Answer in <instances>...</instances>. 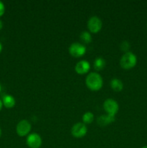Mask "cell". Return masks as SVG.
Listing matches in <instances>:
<instances>
[{"instance_id": "18", "label": "cell", "mask_w": 147, "mask_h": 148, "mask_svg": "<svg viewBox=\"0 0 147 148\" xmlns=\"http://www.w3.org/2000/svg\"><path fill=\"white\" fill-rule=\"evenodd\" d=\"M2 27H3V23H2V21L0 20V30L2 29Z\"/></svg>"}, {"instance_id": "9", "label": "cell", "mask_w": 147, "mask_h": 148, "mask_svg": "<svg viewBox=\"0 0 147 148\" xmlns=\"http://www.w3.org/2000/svg\"><path fill=\"white\" fill-rule=\"evenodd\" d=\"M90 69V64L86 60H81L76 63L75 66V71L79 75L86 73Z\"/></svg>"}, {"instance_id": "21", "label": "cell", "mask_w": 147, "mask_h": 148, "mask_svg": "<svg viewBox=\"0 0 147 148\" xmlns=\"http://www.w3.org/2000/svg\"><path fill=\"white\" fill-rule=\"evenodd\" d=\"M1 128H0V137H1Z\"/></svg>"}, {"instance_id": "7", "label": "cell", "mask_w": 147, "mask_h": 148, "mask_svg": "<svg viewBox=\"0 0 147 148\" xmlns=\"http://www.w3.org/2000/svg\"><path fill=\"white\" fill-rule=\"evenodd\" d=\"M71 134L76 138H82L86 135L87 132V128L86 124L82 122H78L72 127L71 130Z\"/></svg>"}, {"instance_id": "17", "label": "cell", "mask_w": 147, "mask_h": 148, "mask_svg": "<svg viewBox=\"0 0 147 148\" xmlns=\"http://www.w3.org/2000/svg\"><path fill=\"white\" fill-rule=\"evenodd\" d=\"M4 12H5V6L2 1H0V17L4 14Z\"/></svg>"}, {"instance_id": "5", "label": "cell", "mask_w": 147, "mask_h": 148, "mask_svg": "<svg viewBox=\"0 0 147 148\" xmlns=\"http://www.w3.org/2000/svg\"><path fill=\"white\" fill-rule=\"evenodd\" d=\"M102 22L97 16H92L89 17L87 21V27L91 33H97L102 29Z\"/></svg>"}, {"instance_id": "6", "label": "cell", "mask_w": 147, "mask_h": 148, "mask_svg": "<svg viewBox=\"0 0 147 148\" xmlns=\"http://www.w3.org/2000/svg\"><path fill=\"white\" fill-rule=\"evenodd\" d=\"M30 130H31V124L26 119H23L19 121L16 127L17 134L20 137L28 135Z\"/></svg>"}, {"instance_id": "1", "label": "cell", "mask_w": 147, "mask_h": 148, "mask_svg": "<svg viewBox=\"0 0 147 148\" xmlns=\"http://www.w3.org/2000/svg\"><path fill=\"white\" fill-rule=\"evenodd\" d=\"M85 82L88 88L92 90H99L103 85V79L99 73L93 72L86 76Z\"/></svg>"}, {"instance_id": "3", "label": "cell", "mask_w": 147, "mask_h": 148, "mask_svg": "<svg viewBox=\"0 0 147 148\" xmlns=\"http://www.w3.org/2000/svg\"><path fill=\"white\" fill-rule=\"evenodd\" d=\"M86 47L84 45L79 42L72 43L69 47V52L74 57H81L86 53Z\"/></svg>"}, {"instance_id": "24", "label": "cell", "mask_w": 147, "mask_h": 148, "mask_svg": "<svg viewBox=\"0 0 147 148\" xmlns=\"http://www.w3.org/2000/svg\"><path fill=\"white\" fill-rule=\"evenodd\" d=\"M146 26H147V24H146Z\"/></svg>"}, {"instance_id": "13", "label": "cell", "mask_w": 147, "mask_h": 148, "mask_svg": "<svg viewBox=\"0 0 147 148\" xmlns=\"http://www.w3.org/2000/svg\"><path fill=\"white\" fill-rule=\"evenodd\" d=\"M105 60L102 57H97L94 61V68L96 70L99 71L104 69L105 66Z\"/></svg>"}, {"instance_id": "11", "label": "cell", "mask_w": 147, "mask_h": 148, "mask_svg": "<svg viewBox=\"0 0 147 148\" xmlns=\"http://www.w3.org/2000/svg\"><path fill=\"white\" fill-rule=\"evenodd\" d=\"M3 105L7 108H11L15 105V99L14 97L11 95H5L2 98Z\"/></svg>"}, {"instance_id": "23", "label": "cell", "mask_w": 147, "mask_h": 148, "mask_svg": "<svg viewBox=\"0 0 147 148\" xmlns=\"http://www.w3.org/2000/svg\"><path fill=\"white\" fill-rule=\"evenodd\" d=\"M141 148H147V145L146 146H144V147H142Z\"/></svg>"}, {"instance_id": "20", "label": "cell", "mask_w": 147, "mask_h": 148, "mask_svg": "<svg viewBox=\"0 0 147 148\" xmlns=\"http://www.w3.org/2000/svg\"><path fill=\"white\" fill-rule=\"evenodd\" d=\"M1 50H2V44H1V43H0V53H1Z\"/></svg>"}, {"instance_id": "19", "label": "cell", "mask_w": 147, "mask_h": 148, "mask_svg": "<svg viewBox=\"0 0 147 148\" xmlns=\"http://www.w3.org/2000/svg\"><path fill=\"white\" fill-rule=\"evenodd\" d=\"M2 106H3V103H2V101L0 100V111H1V108H2Z\"/></svg>"}, {"instance_id": "14", "label": "cell", "mask_w": 147, "mask_h": 148, "mask_svg": "<svg viewBox=\"0 0 147 148\" xmlns=\"http://www.w3.org/2000/svg\"><path fill=\"white\" fill-rule=\"evenodd\" d=\"M94 114L89 111L84 113L82 116V121L84 124H91L94 121Z\"/></svg>"}, {"instance_id": "8", "label": "cell", "mask_w": 147, "mask_h": 148, "mask_svg": "<svg viewBox=\"0 0 147 148\" xmlns=\"http://www.w3.org/2000/svg\"><path fill=\"white\" fill-rule=\"evenodd\" d=\"M26 143L30 148H40L42 145V139L37 133H31L27 135Z\"/></svg>"}, {"instance_id": "10", "label": "cell", "mask_w": 147, "mask_h": 148, "mask_svg": "<svg viewBox=\"0 0 147 148\" xmlns=\"http://www.w3.org/2000/svg\"><path fill=\"white\" fill-rule=\"evenodd\" d=\"M115 120V116L106 114V115H101L98 117L97 123L101 127H105L108 124H111Z\"/></svg>"}, {"instance_id": "12", "label": "cell", "mask_w": 147, "mask_h": 148, "mask_svg": "<svg viewBox=\"0 0 147 148\" xmlns=\"http://www.w3.org/2000/svg\"><path fill=\"white\" fill-rule=\"evenodd\" d=\"M110 87L115 92H120L123 88V83L120 79L113 78L110 81Z\"/></svg>"}, {"instance_id": "15", "label": "cell", "mask_w": 147, "mask_h": 148, "mask_svg": "<svg viewBox=\"0 0 147 148\" xmlns=\"http://www.w3.org/2000/svg\"><path fill=\"white\" fill-rule=\"evenodd\" d=\"M80 38L84 43H90L92 40V37L90 33L87 31H82L80 34Z\"/></svg>"}, {"instance_id": "22", "label": "cell", "mask_w": 147, "mask_h": 148, "mask_svg": "<svg viewBox=\"0 0 147 148\" xmlns=\"http://www.w3.org/2000/svg\"><path fill=\"white\" fill-rule=\"evenodd\" d=\"M1 84H0V92H1Z\"/></svg>"}, {"instance_id": "16", "label": "cell", "mask_w": 147, "mask_h": 148, "mask_svg": "<svg viewBox=\"0 0 147 148\" xmlns=\"http://www.w3.org/2000/svg\"><path fill=\"white\" fill-rule=\"evenodd\" d=\"M120 47L121 50L125 51V53H126V52L128 51V49H130V44L127 40H123L120 43Z\"/></svg>"}, {"instance_id": "2", "label": "cell", "mask_w": 147, "mask_h": 148, "mask_svg": "<svg viewBox=\"0 0 147 148\" xmlns=\"http://www.w3.org/2000/svg\"><path fill=\"white\" fill-rule=\"evenodd\" d=\"M137 63V57L133 53L128 51L124 53L120 58V64L125 69H130L134 67Z\"/></svg>"}, {"instance_id": "4", "label": "cell", "mask_w": 147, "mask_h": 148, "mask_svg": "<svg viewBox=\"0 0 147 148\" xmlns=\"http://www.w3.org/2000/svg\"><path fill=\"white\" fill-rule=\"evenodd\" d=\"M103 108L107 114L115 116V114L118 112V110H119V105H118V102L114 99L108 98L104 101Z\"/></svg>"}]
</instances>
